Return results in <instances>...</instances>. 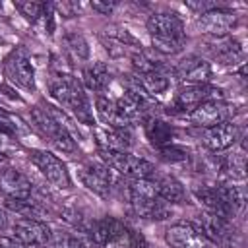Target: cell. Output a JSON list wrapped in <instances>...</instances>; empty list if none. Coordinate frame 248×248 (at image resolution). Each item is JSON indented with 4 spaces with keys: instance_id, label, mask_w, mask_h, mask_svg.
<instances>
[{
    "instance_id": "1",
    "label": "cell",
    "mask_w": 248,
    "mask_h": 248,
    "mask_svg": "<svg viewBox=\"0 0 248 248\" xmlns=\"http://www.w3.org/2000/svg\"><path fill=\"white\" fill-rule=\"evenodd\" d=\"M147 31L151 35L153 50L161 54H174L180 52L186 35H184V23L176 14H153L147 19Z\"/></svg>"
},
{
    "instance_id": "2",
    "label": "cell",
    "mask_w": 248,
    "mask_h": 248,
    "mask_svg": "<svg viewBox=\"0 0 248 248\" xmlns=\"http://www.w3.org/2000/svg\"><path fill=\"white\" fill-rule=\"evenodd\" d=\"M50 95L66 105L79 122L83 124H93V112H91V105L87 101V95L83 93L81 83L70 76V74H56L50 81Z\"/></svg>"
},
{
    "instance_id": "3",
    "label": "cell",
    "mask_w": 248,
    "mask_h": 248,
    "mask_svg": "<svg viewBox=\"0 0 248 248\" xmlns=\"http://www.w3.org/2000/svg\"><path fill=\"white\" fill-rule=\"evenodd\" d=\"M128 192H130V202L140 217L143 219H167L169 217V207L157 196L153 182L149 178L132 180L128 186Z\"/></svg>"
},
{
    "instance_id": "4",
    "label": "cell",
    "mask_w": 248,
    "mask_h": 248,
    "mask_svg": "<svg viewBox=\"0 0 248 248\" xmlns=\"http://www.w3.org/2000/svg\"><path fill=\"white\" fill-rule=\"evenodd\" d=\"M85 231L97 248H130L134 234V231H130L124 223L114 217L97 219Z\"/></svg>"
},
{
    "instance_id": "5",
    "label": "cell",
    "mask_w": 248,
    "mask_h": 248,
    "mask_svg": "<svg viewBox=\"0 0 248 248\" xmlns=\"http://www.w3.org/2000/svg\"><path fill=\"white\" fill-rule=\"evenodd\" d=\"M99 153H101L107 167H110L114 172L128 176L132 180L151 178L155 174V167L149 161L136 157L130 151H99Z\"/></svg>"
},
{
    "instance_id": "6",
    "label": "cell",
    "mask_w": 248,
    "mask_h": 248,
    "mask_svg": "<svg viewBox=\"0 0 248 248\" xmlns=\"http://www.w3.org/2000/svg\"><path fill=\"white\" fill-rule=\"evenodd\" d=\"M4 74L6 78L19 85L21 89H27V91H35V70H33V64H31V56H29V50L19 45L16 46L4 60Z\"/></svg>"
},
{
    "instance_id": "7",
    "label": "cell",
    "mask_w": 248,
    "mask_h": 248,
    "mask_svg": "<svg viewBox=\"0 0 248 248\" xmlns=\"http://www.w3.org/2000/svg\"><path fill=\"white\" fill-rule=\"evenodd\" d=\"M232 116H234V107L223 99L205 101L188 112V120L194 126H200L203 130L217 126V124H223V122H229Z\"/></svg>"
},
{
    "instance_id": "8",
    "label": "cell",
    "mask_w": 248,
    "mask_h": 248,
    "mask_svg": "<svg viewBox=\"0 0 248 248\" xmlns=\"http://www.w3.org/2000/svg\"><path fill=\"white\" fill-rule=\"evenodd\" d=\"M114 170L107 167L105 163L97 161H87L79 169V180L83 186H87L91 192H95L101 198H108L112 188H114Z\"/></svg>"
},
{
    "instance_id": "9",
    "label": "cell",
    "mask_w": 248,
    "mask_h": 248,
    "mask_svg": "<svg viewBox=\"0 0 248 248\" xmlns=\"http://www.w3.org/2000/svg\"><path fill=\"white\" fill-rule=\"evenodd\" d=\"M29 159L33 161V165L45 174V178L52 186H56V188H68L70 186L68 169L56 155H52L50 151H43V149H31Z\"/></svg>"
},
{
    "instance_id": "10",
    "label": "cell",
    "mask_w": 248,
    "mask_h": 248,
    "mask_svg": "<svg viewBox=\"0 0 248 248\" xmlns=\"http://www.w3.org/2000/svg\"><path fill=\"white\" fill-rule=\"evenodd\" d=\"M213 99H223L221 89L203 83V85H180L176 95H174V110H182V112H190L194 110L198 105L205 103V101H213Z\"/></svg>"
},
{
    "instance_id": "11",
    "label": "cell",
    "mask_w": 248,
    "mask_h": 248,
    "mask_svg": "<svg viewBox=\"0 0 248 248\" xmlns=\"http://www.w3.org/2000/svg\"><path fill=\"white\" fill-rule=\"evenodd\" d=\"M203 236L223 248H232V240H234V231L229 223V219H223L215 213H202L198 215V225H196Z\"/></svg>"
},
{
    "instance_id": "12",
    "label": "cell",
    "mask_w": 248,
    "mask_h": 248,
    "mask_svg": "<svg viewBox=\"0 0 248 248\" xmlns=\"http://www.w3.org/2000/svg\"><path fill=\"white\" fill-rule=\"evenodd\" d=\"M12 232H14V238L25 246H46L50 244V238H52V232L46 227V223L39 219H27V217L17 219L12 227Z\"/></svg>"
},
{
    "instance_id": "13",
    "label": "cell",
    "mask_w": 248,
    "mask_h": 248,
    "mask_svg": "<svg viewBox=\"0 0 248 248\" xmlns=\"http://www.w3.org/2000/svg\"><path fill=\"white\" fill-rule=\"evenodd\" d=\"M165 240L170 248H209V240L194 223H176L169 227Z\"/></svg>"
},
{
    "instance_id": "14",
    "label": "cell",
    "mask_w": 248,
    "mask_h": 248,
    "mask_svg": "<svg viewBox=\"0 0 248 248\" xmlns=\"http://www.w3.org/2000/svg\"><path fill=\"white\" fill-rule=\"evenodd\" d=\"M172 74L182 81V85H203L211 79V66L198 56H186L174 66Z\"/></svg>"
},
{
    "instance_id": "15",
    "label": "cell",
    "mask_w": 248,
    "mask_h": 248,
    "mask_svg": "<svg viewBox=\"0 0 248 248\" xmlns=\"http://www.w3.org/2000/svg\"><path fill=\"white\" fill-rule=\"evenodd\" d=\"M198 25L213 37H227L229 31L236 25V16L225 8H217L202 14L198 17Z\"/></svg>"
},
{
    "instance_id": "16",
    "label": "cell",
    "mask_w": 248,
    "mask_h": 248,
    "mask_svg": "<svg viewBox=\"0 0 248 248\" xmlns=\"http://www.w3.org/2000/svg\"><path fill=\"white\" fill-rule=\"evenodd\" d=\"M236 140H238V128L231 120L223 122V124H217V126H211V128H205L203 134H202V143L209 151L229 149Z\"/></svg>"
},
{
    "instance_id": "17",
    "label": "cell",
    "mask_w": 248,
    "mask_h": 248,
    "mask_svg": "<svg viewBox=\"0 0 248 248\" xmlns=\"http://www.w3.org/2000/svg\"><path fill=\"white\" fill-rule=\"evenodd\" d=\"M0 192L8 200H29L31 182L16 169H4L0 172Z\"/></svg>"
},
{
    "instance_id": "18",
    "label": "cell",
    "mask_w": 248,
    "mask_h": 248,
    "mask_svg": "<svg viewBox=\"0 0 248 248\" xmlns=\"http://www.w3.org/2000/svg\"><path fill=\"white\" fill-rule=\"evenodd\" d=\"M95 136L99 151H128L132 143L128 128H97Z\"/></svg>"
},
{
    "instance_id": "19",
    "label": "cell",
    "mask_w": 248,
    "mask_h": 248,
    "mask_svg": "<svg viewBox=\"0 0 248 248\" xmlns=\"http://www.w3.org/2000/svg\"><path fill=\"white\" fill-rule=\"evenodd\" d=\"M153 182V188L157 192V196L163 200V202H169V203H180L184 202V186L174 178V176H169V174H153L149 178Z\"/></svg>"
},
{
    "instance_id": "20",
    "label": "cell",
    "mask_w": 248,
    "mask_h": 248,
    "mask_svg": "<svg viewBox=\"0 0 248 248\" xmlns=\"http://www.w3.org/2000/svg\"><path fill=\"white\" fill-rule=\"evenodd\" d=\"M211 50H213V56L217 60H221V64H238L242 60V48H240V43L232 37H215L213 45H211Z\"/></svg>"
},
{
    "instance_id": "21",
    "label": "cell",
    "mask_w": 248,
    "mask_h": 248,
    "mask_svg": "<svg viewBox=\"0 0 248 248\" xmlns=\"http://www.w3.org/2000/svg\"><path fill=\"white\" fill-rule=\"evenodd\" d=\"M31 120H33V124H35V128L43 134V136H46L50 141L58 136V134H62L66 128L64 126H60L56 120H54V116L46 110V107L43 105V107H35L33 110H31ZM70 132V130H68Z\"/></svg>"
},
{
    "instance_id": "22",
    "label": "cell",
    "mask_w": 248,
    "mask_h": 248,
    "mask_svg": "<svg viewBox=\"0 0 248 248\" xmlns=\"http://www.w3.org/2000/svg\"><path fill=\"white\" fill-rule=\"evenodd\" d=\"M83 81L85 85L95 93H105L110 85V74L108 68L103 62H93L83 70Z\"/></svg>"
},
{
    "instance_id": "23",
    "label": "cell",
    "mask_w": 248,
    "mask_h": 248,
    "mask_svg": "<svg viewBox=\"0 0 248 248\" xmlns=\"http://www.w3.org/2000/svg\"><path fill=\"white\" fill-rule=\"evenodd\" d=\"M138 81L141 85V89L147 93V95H161L169 89L170 85V72L165 68L161 70H155V72H149V74H143V76H138Z\"/></svg>"
},
{
    "instance_id": "24",
    "label": "cell",
    "mask_w": 248,
    "mask_h": 248,
    "mask_svg": "<svg viewBox=\"0 0 248 248\" xmlns=\"http://www.w3.org/2000/svg\"><path fill=\"white\" fill-rule=\"evenodd\" d=\"M95 108H97V114L101 118V122L107 126V128H128L126 122L120 118L118 114V108H116V103L114 99H108L105 95H97L95 99Z\"/></svg>"
},
{
    "instance_id": "25",
    "label": "cell",
    "mask_w": 248,
    "mask_h": 248,
    "mask_svg": "<svg viewBox=\"0 0 248 248\" xmlns=\"http://www.w3.org/2000/svg\"><path fill=\"white\" fill-rule=\"evenodd\" d=\"M145 136L147 140L157 145V147H165L172 141V136H174V130L169 122L161 120V118H149L145 122Z\"/></svg>"
},
{
    "instance_id": "26",
    "label": "cell",
    "mask_w": 248,
    "mask_h": 248,
    "mask_svg": "<svg viewBox=\"0 0 248 248\" xmlns=\"http://www.w3.org/2000/svg\"><path fill=\"white\" fill-rule=\"evenodd\" d=\"M132 64H134V68H136V72H138L140 76L165 68V64H163L159 58H155L153 52L143 50V48H140L138 52H134V56H132Z\"/></svg>"
},
{
    "instance_id": "27",
    "label": "cell",
    "mask_w": 248,
    "mask_h": 248,
    "mask_svg": "<svg viewBox=\"0 0 248 248\" xmlns=\"http://www.w3.org/2000/svg\"><path fill=\"white\" fill-rule=\"evenodd\" d=\"M45 4L46 2H35V0H16L14 6L16 10L31 23H35L39 17H43V12H45Z\"/></svg>"
},
{
    "instance_id": "28",
    "label": "cell",
    "mask_w": 248,
    "mask_h": 248,
    "mask_svg": "<svg viewBox=\"0 0 248 248\" xmlns=\"http://www.w3.org/2000/svg\"><path fill=\"white\" fill-rule=\"evenodd\" d=\"M223 167L229 172V176H232V178H244L246 176V155H244V151H238V153L229 155L223 161Z\"/></svg>"
},
{
    "instance_id": "29",
    "label": "cell",
    "mask_w": 248,
    "mask_h": 248,
    "mask_svg": "<svg viewBox=\"0 0 248 248\" xmlns=\"http://www.w3.org/2000/svg\"><path fill=\"white\" fill-rule=\"evenodd\" d=\"M64 43H66L68 50H70L74 56H78V58H87V56H89V46H87V43H85V39H83L81 35H78V33L66 35Z\"/></svg>"
},
{
    "instance_id": "30",
    "label": "cell",
    "mask_w": 248,
    "mask_h": 248,
    "mask_svg": "<svg viewBox=\"0 0 248 248\" xmlns=\"http://www.w3.org/2000/svg\"><path fill=\"white\" fill-rule=\"evenodd\" d=\"M159 149H161V157H163L165 161H170V163H182V161L188 159V151L182 149V147H178V145L169 143V145L159 147Z\"/></svg>"
},
{
    "instance_id": "31",
    "label": "cell",
    "mask_w": 248,
    "mask_h": 248,
    "mask_svg": "<svg viewBox=\"0 0 248 248\" xmlns=\"http://www.w3.org/2000/svg\"><path fill=\"white\" fill-rule=\"evenodd\" d=\"M91 8H93L95 12H99V14L108 16V14L116 8V2H101V0H93V2H91Z\"/></svg>"
},
{
    "instance_id": "32",
    "label": "cell",
    "mask_w": 248,
    "mask_h": 248,
    "mask_svg": "<svg viewBox=\"0 0 248 248\" xmlns=\"http://www.w3.org/2000/svg\"><path fill=\"white\" fill-rule=\"evenodd\" d=\"M62 16H66V17H72L74 14H76V4H70V2H62V4H56L54 6Z\"/></svg>"
},
{
    "instance_id": "33",
    "label": "cell",
    "mask_w": 248,
    "mask_h": 248,
    "mask_svg": "<svg viewBox=\"0 0 248 248\" xmlns=\"http://www.w3.org/2000/svg\"><path fill=\"white\" fill-rule=\"evenodd\" d=\"M130 248H147V244H145V240H143L141 234L134 232V234H132V244H130Z\"/></svg>"
},
{
    "instance_id": "34",
    "label": "cell",
    "mask_w": 248,
    "mask_h": 248,
    "mask_svg": "<svg viewBox=\"0 0 248 248\" xmlns=\"http://www.w3.org/2000/svg\"><path fill=\"white\" fill-rule=\"evenodd\" d=\"M6 229H8V215H6V211L0 209V232Z\"/></svg>"
},
{
    "instance_id": "35",
    "label": "cell",
    "mask_w": 248,
    "mask_h": 248,
    "mask_svg": "<svg viewBox=\"0 0 248 248\" xmlns=\"http://www.w3.org/2000/svg\"><path fill=\"white\" fill-rule=\"evenodd\" d=\"M6 136H10V134H6V132H2V130H0V149H2V147H4L6 143H8V140H6Z\"/></svg>"
},
{
    "instance_id": "36",
    "label": "cell",
    "mask_w": 248,
    "mask_h": 248,
    "mask_svg": "<svg viewBox=\"0 0 248 248\" xmlns=\"http://www.w3.org/2000/svg\"><path fill=\"white\" fill-rule=\"evenodd\" d=\"M2 159H4V153H2V151H0V161H2Z\"/></svg>"
},
{
    "instance_id": "37",
    "label": "cell",
    "mask_w": 248,
    "mask_h": 248,
    "mask_svg": "<svg viewBox=\"0 0 248 248\" xmlns=\"http://www.w3.org/2000/svg\"><path fill=\"white\" fill-rule=\"evenodd\" d=\"M0 10H2V4H0Z\"/></svg>"
},
{
    "instance_id": "38",
    "label": "cell",
    "mask_w": 248,
    "mask_h": 248,
    "mask_svg": "<svg viewBox=\"0 0 248 248\" xmlns=\"http://www.w3.org/2000/svg\"><path fill=\"white\" fill-rule=\"evenodd\" d=\"M0 248H2V244H0Z\"/></svg>"
}]
</instances>
